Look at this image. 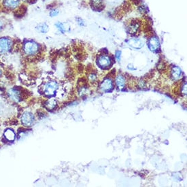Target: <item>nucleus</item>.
Listing matches in <instances>:
<instances>
[{"label":"nucleus","mask_w":187,"mask_h":187,"mask_svg":"<svg viewBox=\"0 0 187 187\" xmlns=\"http://www.w3.org/2000/svg\"><path fill=\"white\" fill-rule=\"evenodd\" d=\"M40 47L39 44L34 41H27L23 45V51L25 55L28 56H33L38 52Z\"/></svg>","instance_id":"obj_1"},{"label":"nucleus","mask_w":187,"mask_h":187,"mask_svg":"<svg viewBox=\"0 0 187 187\" xmlns=\"http://www.w3.org/2000/svg\"><path fill=\"white\" fill-rule=\"evenodd\" d=\"M12 47V41L7 37L0 38V55L6 54L10 51Z\"/></svg>","instance_id":"obj_2"},{"label":"nucleus","mask_w":187,"mask_h":187,"mask_svg":"<svg viewBox=\"0 0 187 187\" xmlns=\"http://www.w3.org/2000/svg\"><path fill=\"white\" fill-rule=\"evenodd\" d=\"M21 0H2V6L8 11H15L19 8Z\"/></svg>","instance_id":"obj_3"},{"label":"nucleus","mask_w":187,"mask_h":187,"mask_svg":"<svg viewBox=\"0 0 187 187\" xmlns=\"http://www.w3.org/2000/svg\"><path fill=\"white\" fill-rule=\"evenodd\" d=\"M57 89H58V84L56 82H48L45 84L44 91V93L47 95L50 96L55 93V92L57 91Z\"/></svg>","instance_id":"obj_4"},{"label":"nucleus","mask_w":187,"mask_h":187,"mask_svg":"<svg viewBox=\"0 0 187 187\" xmlns=\"http://www.w3.org/2000/svg\"><path fill=\"white\" fill-rule=\"evenodd\" d=\"M21 123L25 126L30 127L34 123V116L29 112H25L21 116Z\"/></svg>","instance_id":"obj_5"},{"label":"nucleus","mask_w":187,"mask_h":187,"mask_svg":"<svg viewBox=\"0 0 187 187\" xmlns=\"http://www.w3.org/2000/svg\"><path fill=\"white\" fill-rule=\"evenodd\" d=\"M98 65L102 69H105L108 68L111 64V59L108 56L106 55H101L99 57L97 61Z\"/></svg>","instance_id":"obj_6"},{"label":"nucleus","mask_w":187,"mask_h":187,"mask_svg":"<svg viewBox=\"0 0 187 187\" xmlns=\"http://www.w3.org/2000/svg\"><path fill=\"white\" fill-rule=\"evenodd\" d=\"M148 46L151 51H156L160 48V42L156 37H152L148 41Z\"/></svg>","instance_id":"obj_7"},{"label":"nucleus","mask_w":187,"mask_h":187,"mask_svg":"<svg viewBox=\"0 0 187 187\" xmlns=\"http://www.w3.org/2000/svg\"><path fill=\"white\" fill-rule=\"evenodd\" d=\"M113 88V82L110 78H107L105 79L101 82L100 89L102 91L108 92L111 91Z\"/></svg>","instance_id":"obj_8"},{"label":"nucleus","mask_w":187,"mask_h":187,"mask_svg":"<svg viewBox=\"0 0 187 187\" xmlns=\"http://www.w3.org/2000/svg\"><path fill=\"white\" fill-rule=\"evenodd\" d=\"M128 44L135 49H140L144 47V42L137 38H131L128 41Z\"/></svg>","instance_id":"obj_9"},{"label":"nucleus","mask_w":187,"mask_h":187,"mask_svg":"<svg viewBox=\"0 0 187 187\" xmlns=\"http://www.w3.org/2000/svg\"><path fill=\"white\" fill-rule=\"evenodd\" d=\"M55 26L56 27V28L58 29V31L61 32V33H64L65 32L70 31V26L67 23L57 22L55 24Z\"/></svg>","instance_id":"obj_10"},{"label":"nucleus","mask_w":187,"mask_h":187,"mask_svg":"<svg viewBox=\"0 0 187 187\" xmlns=\"http://www.w3.org/2000/svg\"><path fill=\"white\" fill-rule=\"evenodd\" d=\"M8 96L11 100L15 101H20V92L16 89H11L8 91Z\"/></svg>","instance_id":"obj_11"},{"label":"nucleus","mask_w":187,"mask_h":187,"mask_svg":"<svg viewBox=\"0 0 187 187\" xmlns=\"http://www.w3.org/2000/svg\"><path fill=\"white\" fill-rule=\"evenodd\" d=\"M36 29L41 33H47L49 30V27L46 23H41L37 25Z\"/></svg>","instance_id":"obj_12"},{"label":"nucleus","mask_w":187,"mask_h":187,"mask_svg":"<svg viewBox=\"0 0 187 187\" xmlns=\"http://www.w3.org/2000/svg\"><path fill=\"white\" fill-rule=\"evenodd\" d=\"M182 74V71L180 68L177 66H174L172 70V76L174 80H178L180 78Z\"/></svg>","instance_id":"obj_13"},{"label":"nucleus","mask_w":187,"mask_h":187,"mask_svg":"<svg viewBox=\"0 0 187 187\" xmlns=\"http://www.w3.org/2000/svg\"><path fill=\"white\" fill-rule=\"evenodd\" d=\"M116 83L119 89H123L125 84V79L123 76H118L116 78Z\"/></svg>","instance_id":"obj_14"},{"label":"nucleus","mask_w":187,"mask_h":187,"mask_svg":"<svg viewBox=\"0 0 187 187\" xmlns=\"http://www.w3.org/2000/svg\"><path fill=\"white\" fill-rule=\"evenodd\" d=\"M139 27L140 25L139 24L137 23H132L127 27V31L129 34H134L136 32H138V29H139Z\"/></svg>","instance_id":"obj_15"},{"label":"nucleus","mask_w":187,"mask_h":187,"mask_svg":"<svg viewBox=\"0 0 187 187\" xmlns=\"http://www.w3.org/2000/svg\"><path fill=\"white\" fill-rule=\"evenodd\" d=\"M4 135H5L6 138L9 141H13L15 138V134L14 133V131L11 129H8L5 131L4 133Z\"/></svg>","instance_id":"obj_16"},{"label":"nucleus","mask_w":187,"mask_h":187,"mask_svg":"<svg viewBox=\"0 0 187 187\" xmlns=\"http://www.w3.org/2000/svg\"><path fill=\"white\" fill-rule=\"evenodd\" d=\"M56 101H55V100H48L47 102H46V107H47L48 109L49 110H52L54 109V108H55V106H56Z\"/></svg>","instance_id":"obj_17"},{"label":"nucleus","mask_w":187,"mask_h":187,"mask_svg":"<svg viewBox=\"0 0 187 187\" xmlns=\"http://www.w3.org/2000/svg\"><path fill=\"white\" fill-rule=\"evenodd\" d=\"M59 14V10H58V9L53 8L50 11L49 15H50V17H57V16Z\"/></svg>","instance_id":"obj_18"},{"label":"nucleus","mask_w":187,"mask_h":187,"mask_svg":"<svg viewBox=\"0 0 187 187\" xmlns=\"http://www.w3.org/2000/svg\"><path fill=\"white\" fill-rule=\"evenodd\" d=\"M91 3L94 6H99L102 3V0H91Z\"/></svg>","instance_id":"obj_19"},{"label":"nucleus","mask_w":187,"mask_h":187,"mask_svg":"<svg viewBox=\"0 0 187 187\" xmlns=\"http://www.w3.org/2000/svg\"><path fill=\"white\" fill-rule=\"evenodd\" d=\"M76 22H77L78 25H79V26H84V20H83L81 18H76Z\"/></svg>","instance_id":"obj_20"},{"label":"nucleus","mask_w":187,"mask_h":187,"mask_svg":"<svg viewBox=\"0 0 187 187\" xmlns=\"http://www.w3.org/2000/svg\"><path fill=\"white\" fill-rule=\"evenodd\" d=\"M4 27H5V22H4V20L0 19V32L5 28Z\"/></svg>","instance_id":"obj_21"},{"label":"nucleus","mask_w":187,"mask_h":187,"mask_svg":"<svg viewBox=\"0 0 187 187\" xmlns=\"http://www.w3.org/2000/svg\"><path fill=\"white\" fill-rule=\"evenodd\" d=\"M121 52L120 51V50H117V51L116 52L115 57H116V58L118 61H120V60H121Z\"/></svg>","instance_id":"obj_22"},{"label":"nucleus","mask_w":187,"mask_h":187,"mask_svg":"<svg viewBox=\"0 0 187 187\" xmlns=\"http://www.w3.org/2000/svg\"><path fill=\"white\" fill-rule=\"evenodd\" d=\"M89 78L90 79H91V80H95L96 79V76L95 75V74H91V75H90V76H89Z\"/></svg>","instance_id":"obj_23"},{"label":"nucleus","mask_w":187,"mask_h":187,"mask_svg":"<svg viewBox=\"0 0 187 187\" xmlns=\"http://www.w3.org/2000/svg\"><path fill=\"white\" fill-rule=\"evenodd\" d=\"M182 89H183V91H182V93H183L184 95L186 94V84H185L183 86V87H182Z\"/></svg>","instance_id":"obj_24"},{"label":"nucleus","mask_w":187,"mask_h":187,"mask_svg":"<svg viewBox=\"0 0 187 187\" xmlns=\"http://www.w3.org/2000/svg\"><path fill=\"white\" fill-rule=\"evenodd\" d=\"M21 1H25V2H27V1H31V0H21Z\"/></svg>","instance_id":"obj_25"},{"label":"nucleus","mask_w":187,"mask_h":187,"mask_svg":"<svg viewBox=\"0 0 187 187\" xmlns=\"http://www.w3.org/2000/svg\"><path fill=\"white\" fill-rule=\"evenodd\" d=\"M1 75V71H0V76Z\"/></svg>","instance_id":"obj_26"},{"label":"nucleus","mask_w":187,"mask_h":187,"mask_svg":"<svg viewBox=\"0 0 187 187\" xmlns=\"http://www.w3.org/2000/svg\"><path fill=\"white\" fill-rule=\"evenodd\" d=\"M44 1H48V0H44Z\"/></svg>","instance_id":"obj_27"}]
</instances>
